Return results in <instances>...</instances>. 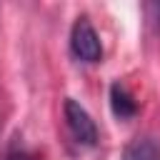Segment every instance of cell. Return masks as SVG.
I'll return each mask as SVG.
<instances>
[{
    "label": "cell",
    "mask_w": 160,
    "mask_h": 160,
    "mask_svg": "<svg viewBox=\"0 0 160 160\" xmlns=\"http://www.w3.org/2000/svg\"><path fill=\"white\" fill-rule=\"evenodd\" d=\"M8 160H38L32 152H28V150H22V148H15V150H10V155H8Z\"/></svg>",
    "instance_id": "obj_6"
},
{
    "label": "cell",
    "mask_w": 160,
    "mask_h": 160,
    "mask_svg": "<svg viewBox=\"0 0 160 160\" xmlns=\"http://www.w3.org/2000/svg\"><path fill=\"white\" fill-rule=\"evenodd\" d=\"M110 105H112V112H115L120 120H130V118H135V112H138V102L132 100V95H130L120 82H115V85L110 88Z\"/></svg>",
    "instance_id": "obj_4"
},
{
    "label": "cell",
    "mask_w": 160,
    "mask_h": 160,
    "mask_svg": "<svg viewBox=\"0 0 160 160\" xmlns=\"http://www.w3.org/2000/svg\"><path fill=\"white\" fill-rule=\"evenodd\" d=\"M70 48L72 55L82 62H98L102 58V45H100V35L95 32L92 22L88 18H78L70 32Z\"/></svg>",
    "instance_id": "obj_1"
},
{
    "label": "cell",
    "mask_w": 160,
    "mask_h": 160,
    "mask_svg": "<svg viewBox=\"0 0 160 160\" xmlns=\"http://www.w3.org/2000/svg\"><path fill=\"white\" fill-rule=\"evenodd\" d=\"M122 160H160V142L155 138H150V135L135 138L125 148Z\"/></svg>",
    "instance_id": "obj_3"
},
{
    "label": "cell",
    "mask_w": 160,
    "mask_h": 160,
    "mask_svg": "<svg viewBox=\"0 0 160 160\" xmlns=\"http://www.w3.org/2000/svg\"><path fill=\"white\" fill-rule=\"evenodd\" d=\"M62 112H65L68 130L72 132V138H75L80 145H95V142H98V128H95L92 118L88 115V110H85L78 100L68 98L65 105H62Z\"/></svg>",
    "instance_id": "obj_2"
},
{
    "label": "cell",
    "mask_w": 160,
    "mask_h": 160,
    "mask_svg": "<svg viewBox=\"0 0 160 160\" xmlns=\"http://www.w3.org/2000/svg\"><path fill=\"white\" fill-rule=\"evenodd\" d=\"M145 10L148 12H155V15H148V22L155 25V30H160V2H148Z\"/></svg>",
    "instance_id": "obj_5"
}]
</instances>
